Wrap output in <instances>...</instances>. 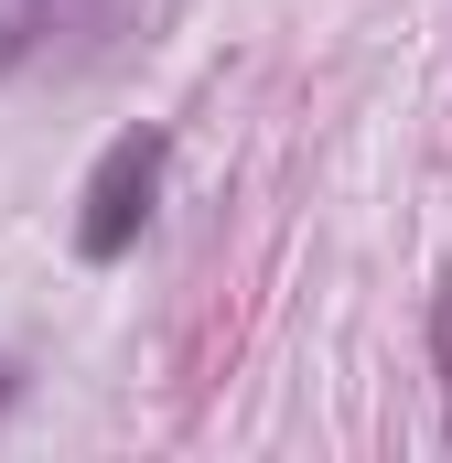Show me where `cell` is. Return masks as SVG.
I'll return each instance as SVG.
<instances>
[{
    "label": "cell",
    "mask_w": 452,
    "mask_h": 463,
    "mask_svg": "<svg viewBox=\"0 0 452 463\" xmlns=\"http://www.w3.org/2000/svg\"><path fill=\"white\" fill-rule=\"evenodd\" d=\"M11 399H22V366H11V355H0V410H11Z\"/></svg>",
    "instance_id": "obj_3"
},
{
    "label": "cell",
    "mask_w": 452,
    "mask_h": 463,
    "mask_svg": "<svg viewBox=\"0 0 452 463\" xmlns=\"http://www.w3.org/2000/svg\"><path fill=\"white\" fill-rule=\"evenodd\" d=\"M162 162H173V129H118L108 151H98V173L76 194V259L87 269H108V259L140 248L151 205H162Z\"/></svg>",
    "instance_id": "obj_1"
},
{
    "label": "cell",
    "mask_w": 452,
    "mask_h": 463,
    "mask_svg": "<svg viewBox=\"0 0 452 463\" xmlns=\"http://www.w3.org/2000/svg\"><path fill=\"white\" fill-rule=\"evenodd\" d=\"M33 33H43V0H0V76L33 54Z\"/></svg>",
    "instance_id": "obj_2"
}]
</instances>
